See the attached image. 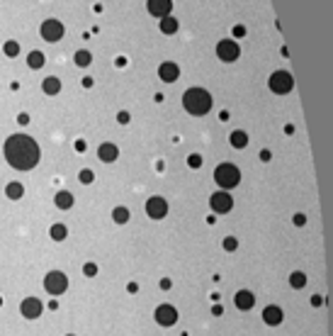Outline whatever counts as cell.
Returning a JSON list of instances; mask_svg holds the SVG:
<instances>
[{
	"label": "cell",
	"instance_id": "cell-1",
	"mask_svg": "<svg viewBox=\"0 0 333 336\" xmlns=\"http://www.w3.org/2000/svg\"><path fill=\"white\" fill-rule=\"evenodd\" d=\"M3 151H5V161H8L12 168H17V171H32V168L39 163V158H42L39 144L27 134L8 136Z\"/></svg>",
	"mask_w": 333,
	"mask_h": 336
},
{
	"label": "cell",
	"instance_id": "cell-2",
	"mask_svg": "<svg viewBox=\"0 0 333 336\" xmlns=\"http://www.w3.org/2000/svg\"><path fill=\"white\" fill-rule=\"evenodd\" d=\"M211 100L209 90L204 88H188L183 93V107L190 112V115H195V117H202V115H207L211 110Z\"/></svg>",
	"mask_w": 333,
	"mask_h": 336
},
{
	"label": "cell",
	"instance_id": "cell-3",
	"mask_svg": "<svg viewBox=\"0 0 333 336\" xmlns=\"http://www.w3.org/2000/svg\"><path fill=\"white\" fill-rule=\"evenodd\" d=\"M214 180H217V185L222 190L229 192L241 183V171L233 166V163H219V166L214 168Z\"/></svg>",
	"mask_w": 333,
	"mask_h": 336
},
{
	"label": "cell",
	"instance_id": "cell-4",
	"mask_svg": "<svg viewBox=\"0 0 333 336\" xmlns=\"http://www.w3.org/2000/svg\"><path fill=\"white\" fill-rule=\"evenodd\" d=\"M44 290L49 292V295H54V297L64 295V292L68 290L66 273H61V270H49L44 275Z\"/></svg>",
	"mask_w": 333,
	"mask_h": 336
},
{
	"label": "cell",
	"instance_id": "cell-5",
	"mask_svg": "<svg viewBox=\"0 0 333 336\" xmlns=\"http://www.w3.org/2000/svg\"><path fill=\"white\" fill-rule=\"evenodd\" d=\"M267 86H270L273 93H278V95H287L289 90L294 88V78H292V73H287V71H275L270 76V80H267Z\"/></svg>",
	"mask_w": 333,
	"mask_h": 336
},
{
	"label": "cell",
	"instance_id": "cell-6",
	"mask_svg": "<svg viewBox=\"0 0 333 336\" xmlns=\"http://www.w3.org/2000/svg\"><path fill=\"white\" fill-rule=\"evenodd\" d=\"M64 32H66V30H64V24L58 22V20H54V17H51V20H44V22H42V27H39L42 39H44V42H49V44L61 42V39H64Z\"/></svg>",
	"mask_w": 333,
	"mask_h": 336
},
{
	"label": "cell",
	"instance_id": "cell-7",
	"mask_svg": "<svg viewBox=\"0 0 333 336\" xmlns=\"http://www.w3.org/2000/svg\"><path fill=\"white\" fill-rule=\"evenodd\" d=\"M209 207H211V212H214V214H229L233 210V198L226 190L211 192Z\"/></svg>",
	"mask_w": 333,
	"mask_h": 336
},
{
	"label": "cell",
	"instance_id": "cell-8",
	"mask_svg": "<svg viewBox=\"0 0 333 336\" xmlns=\"http://www.w3.org/2000/svg\"><path fill=\"white\" fill-rule=\"evenodd\" d=\"M217 56L222 59L224 64H233L238 56H241V49L236 44V39H222L217 44Z\"/></svg>",
	"mask_w": 333,
	"mask_h": 336
},
{
	"label": "cell",
	"instance_id": "cell-9",
	"mask_svg": "<svg viewBox=\"0 0 333 336\" xmlns=\"http://www.w3.org/2000/svg\"><path fill=\"white\" fill-rule=\"evenodd\" d=\"M154 319L161 326H173L178 322V310H175L173 304H158L156 312H154Z\"/></svg>",
	"mask_w": 333,
	"mask_h": 336
},
{
	"label": "cell",
	"instance_id": "cell-10",
	"mask_svg": "<svg viewBox=\"0 0 333 336\" xmlns=\"http://www.w3.org/2000/svg\"><path fill=\"white\" fill-rule=\"evenodd\" d=\"M20 312H22L24 319H39L44 312V304L39 297H24L22 304H20Z\"/></svg>",
	"mask_w": 333,
	"mask_h": 336
},
{
	"label": "cell",
	"instance_id": "cell-11",
	"mask_svg": "<svg viewBox=\"0 0 333 336\" xmlns=\"http://www.w3.org/2000/svg\"><path fill=\"white\" fill-rule=\"evenodd\" d=\"M146 214L151 219H163L168 214V202L163 198H148L146 200Z\"/></svg>",
	"mask_w": 333,
	"mask_h": 336
},
{
	"label": "cell",
	"instance_id": "cell-12",
	"mask_svg": "<svg viewBox=\"0 0 333 336\" xmlns=\"http://www.w3.org/2000/svg\"><path fill=\"white\" fill-rule=\"evenodd\" d=\"M146 10L151 12L154 17H166L173 10V0H146Z\"/></svg>",
	"mask_w": 333,
	"mask_h": 336
},
{
	"label": "cell",
	"instance_id": "cell-13",
	"mask_svg": "<svg viewBox=\"0 0 333 336\" xmlns=\"http://www.w3.org/2000/svg\"><path fill=\"white\" fill-rule=\"evenodd\" d=\"M158 76L163 83H175L180 78V66L175 61H163L161 66H158Z\"/></svg>",
	"mask_w": 333,
	"mask_h": 336
},
{
	"label": "cell",
	"instance_id": "cell-14",
	"mask_svg": "<svg viewBox=\"0 0 333 336\" xmlns=\"http://www.w3.org/2000/svg\"><path fill=\"white\" fill-rule=\"evenodd\" d=\"M233 304H236L241 312H248V310H253V304H256V295L251 290H238L233 295Z\"/></svg>",
	"mask_w": 333,
	"mask_h": 336
},
{
	"label": "cell",
	"instance_id": "cell-15",
	"mask_svg": "<svg viewBox=\"0 0 333 336\" xmlns=\"http://www.w3.org/2000/svg\"><path fill=\"white\" fill-rule=\"evenodd\" d=\"M282 319H285V314H282V310H280L278 304H267L265 310H263V322L270 326H278L282 324Z\"/></svg>",
	"mask_w": 333,
	"mask_h": 336
},
{
	"label": "cell",
	"instance_id": "cell-16",
	"mask_svg": "<svg viewBox=\"0 0 333 336\" xmlns=\"http://www.w3.org/2000/svg\"><path fill=\"white\" fill-rule=\"evenodd\" d=\"M98 156H100L102 163H112V161H117V156H119V149L114 144H110V142H105V144L98 146Z\"/></svg>",
	"mask_w": 333,
	"mask_h": 336
},
{
	"label": "cell",
	"instance_id": "cell-17",
	"mask_svg": "<svg viewBox=\"0 0 333 336\" xmlns=\"http://www.w3.org/2000/svg\"><path fill=\"white\" fill-rule=\"evenodd\" d=\"M73 192H68V190H58L54 195V205L58 207V210H71L73 207Z\"/></svg>",
	"mask_w": 333,
	"mask_h": 336
},
{
	"label": "cell",
	"instance_id": "cell-18",
	"mask_svg": "<svg viewBox=\"0 0 333 336\" xmlns=\"http://www.w3.org/2000/svg\"><path fill=\"white\" fill-rule=\"evenodd\" d=\"M42 90H44V95H58L61 93V80L56 78V76H46L44 83H42Z\"/></svg>",
	"mask_w": 333,
	"mask_h": 336
},
{
	"label": "cell",
	"instance_id": "cell-19",
	"mask_svg": "<svg viewBox=\"0 0 333 336\" xmlns=\"http://www.w3.org/2000/svg\"><path fill=\"white\" fill-rule=\"evenodd\" d=\"M229 144H231L233 149H246V146H248V134H246L244 129H236V132L229 134Z\"/></svg>",
	"mask_w": 333,
	"mask_h": 336
},
{
	"label": "cell",
	"instance_id": "cell-20",
	"mask_svg": "<svg viewBox=\"0 0 333 336\" xmlns=\"http://www.w3.org/2000/svg\"><path fill=\"white\" fill-rule=\"evenodd\" d=\"M178 27H180V22L175 20V17H173V15L161 17V32H163V34H168V37H170V34L178 32Z\"/></svg>",
	"mask_w": 333,
	"mask_h": 336
},
{
	"label": "cell",
	"instance_id": "cell-21",
	"mask_svg": "<svg viewBox=\"0 0 333 336\" xmlns=\"http://www.w3.org/2000/svg\"><path fill=\"white\" fill-rule=\"evenodd\" d=\"M5 195H8L10 200H20L24 195V185L22 183H8V185H5Z\"/></svg>",
	"mask_w": 333,
	"mask_h": 336
},
{
	"label": "cell",
	"instance_id": "cell-22",
	"mask_svg": "<svg viewBox=\"0 0 333 336\" xmlns=\"http://www.w3.org/2000/svg\"><path fill=\"white\" fill-rule=\"evenodd\" d=\"M73 61H76V66H80V68H88L90 64H93V54H90L88 49H80V51H76V56H73Z\"/></svg>",
	"mask_w": 333,
	"mask_h": 336
},
{
	"label": "cell",
	"instance_id": "cell-23",
	"mask_svg": "<svg viewBox=\"0 0 333 336\" xmlns=\"http://www.w3.org/2000/svg\"><path fill=\"white\" fill-rule=\"evenodd\" d=\"M44 64H46V59H44V54H42V51H29V56H27V66L37 71V68L44 66Z\"/></svg>",
	"mask_w": 333,
	"mask_h": 336
},
{
	"label": "cell",
	"instance_id": "cell-24",
	"mask_svg": "<svg viewBox=\"0 0 333 336\" xmlns=\"http://www.w3.org/2000/svg\"><path fill=\"white\" fill-rule=\"evenodd\" d=\"M49 236H51L54 241H64V239L68 236L66 224H51V229H49Z\"/></svg>",
	"mask_w": 333,
	"mask_h": 336
},
{
	"label": "cell",
	"instance_id": "cell-25",
	"mask_svg": "<svg viewBox=\"0 0 333 336\" xmlns=\"http://www.w3.org/2000/svg\"><path fill=\"white\" fill-rule=\"evenodd\" d=\"M129 217H132V214H129V210H127V207H122V205L112 210V219H114V224H127V222H129Z\"/></svg>",
	"mask_w": 333,
	"mask_h": 336
},
{
	"label": "cell",
	"instance_id": "cell-26",
	"mask_svg": "<svg viewBox=\"0 0 333 336\" xmlns=\"http://www.w3.org/2000/svg\"><path fill=\"white\" fill-rule=\"evenodd\" d=\"M289 285H292L294 290H301V288H307V275H304L301 270H294V273L289 275Z\"/></svg>",
	"mask_w": 333,
	"mask_h": 336
},
{
	"label": "cell",
	"instance_id": "cell-27",
	"mask_svg": "<svg viewBox=\"0 0 333 336\" xmlns=\"http://www.w3.org/2000/svg\"><path fill=\"white\" fill-rule=\"evenodd\" d=\"M3 51H5V56H8V59H15V56L20 54V44H17V42H5V44H3Z\"/></svg>",
	"mask_w": 333,
	"mask_h": 336
},
{
	"label": "cell",
	"instance_id": "cell-28",
	"mask_svg": "<svg viewBox=\"0 0 333 336\" xmlns=\"http://www.w3.org/2000/svg\"><path fill=\"white\" fill-rule=\"evenodd\" d=\"M78 180H80V183H83V185H90V183H93V180H95V173H93V171H90V168H83V171H80V173H78Z\"/></svg>",
	"mask_w": 333,
	"mask_h": 336
},
{
	"label": "cell",
	"instance_id": "cell-29",
	"mask_svg": "<svg viewBox=\"0 0 333 336\" xmlns=\"http://www.w3.org/2000/svg\"><path fill=\"white\" fill-rule=\"evenodd\" d=\"M222 246H224V251H229V254H231V251L238 248V239H236V236H226V239L222 241Z\"/></svg>",
	"mask_w": 333,
	"mask_h": 336
},
{
	"label": "cell",
	"instance_id": "cell-30",
	"mask_svg": "<svg viewBox=\"0 0 333 336\" xmlns=\"http://www.w3.org/2000/svg\"><path fill=\"white\" fill-rule=\"evenodd\" d=\"M83 275H85V278H95V275H98V266L88 261V263L83 266Z\"/></svg>",
	"mask_w": 333,
	"mask_h": 336
},
{
	"label": "cell",
	"instance_id": "cell-31",
	"mask_svg": "<svg viewBox=\"0 0 333 336\" xmlns=\"http://www.w3.org/2000/svg\"><path fill=\"white\" fill-rule=\"evenodd\" d=\"M188 166L190 168H200L202 166V156H200V154H190V156H188Z\"/></svg>",
	"mask_w": 333,
	"mask_h": 336
},
{
	"label": "cell",
	"instance_id": "cell-32",
	"mask_svg": "<svg viewBox=\"0 0 333 336\" xmlns=\"http://www.w3.org/2000/svg\"><path fill=\"white\" fill-rule=\"evenodd\" d=\"M231 37H233V39H244V37H246V27H244V24H236V27H233V32H231Z\"/></svg>",
	"mask_w": 333,
	"mask_h": 336
},
{
	"label": "cell",
	"instance_id": "cell-33",
	"mask_svg": "<svg viewBox=\"0 0 333 336\" xmlns=\"http://www.w3.org/2000/svg\"><path fill=\"white\" fill-rule=\"evenodd\" d=\"M117 122H119V124H129V122H132V115H129L127 110L117 112Z\"/></svg>",
	"mask_w": 333,
	"mask_h": 336
},
{
	"label": "cell",
	"instance_id": "cell-34",
	"mask_svg": "<svg viewBox=\"0 0 333 336\" xmlns=\"http://www.w3.org/2000/svg\"><path fill=\"white\" fill-rule=\"evenodd\" d=\"M292 222H294V227H304V224H307V217H304V214H294V217H292Z\"/></svg>",
	"mask_w": 333,
	"mask_h": 336
},
{
	"label": "cell",
	"instance_id": "cell-35",
	"mask_svg": "<svg viewBox=\"0 0 333 336\" xmlns=\"http://www.w3.org/2000/svg\"><path fill=\"white\" fill-rule=\"evenodd\" d=\"M17 122L22 124V127H27V124H29V115H27V112H20V115H17Z\"/></svg>",
	"mask_w": 333,
	"mask_h": 336
},
{
	"label": "cell",
	"instance_id": "cell-36",
	"mask_svg": "<svg viewBox=\"0 0 333 336\" xmlns=\"http://www.w3.org/2000/svg\"><path fill=\"white\" fill-rule=\"evenodd\" d=\"M127 292H129V295H136V292H139V285H136V283H127Z\"/></svg>",
	"mask_w": 333,
	"mask_h": 336
},
{
	"label": "cell",
	"instance_id": "cell-37",
	"mask_svg": "<svg viewBox=\"0 0 333 336\" xmlns=\"http://www.w3.org/2000/svg\"><path fill=\"white\" fill-rule=\"evenodd\" d=\"M170 288H173L170 278H163V280H161V290H170Z\"/></svg>",
	"mask_w": 333,
	"mask_h": 336
},
{
	"label": "cell",
	"instance_id": "cell-38",
	"mask_svg": "<svg viewBox=\"0 0 333 336\" xmlns=\"http://www.w3.org/2000/svg\"><path fill=\"white\" fill-rule=\"evenodd\" d=\"M311 304H314V307H321L323 297H321V295H314V297H311Z\"/></svg>",
	"mask_w": 333,
	"mask_h": 336
},
{
	"label": "cell",
	"instance_id": "cell-39",
	"mask_svg": "<svg viewBox=\"0 0 333 336\" xmlns=\"http://www.w3.org/2000/svg\"><path fill=\"white\" fill-rule=\"evenodd\" d=\"M222 312H224L222 304H214V307H211V314H214V317H222Z\"/></svg>",
	"mask_w": 333,
	"mask_h": 336
},
{
	"label": "cell",
	"instance_id": "cell-40",
	"mask_svg": "<svg viewBox=\"0 0 333 336\" xmlns=\"http://www.w3.org/2000/svg\"><path fill=\"white\" fill-rule=\"evenodd\" d=\"M270 158H273V154H270L267 149H263V151H260V161H270Z\"/></svg>",
	"mask_w": 333,
	"mask_h": 336
},
{
	"label": "cell",
	"instance_id": "cell-41",
	"mask_svg": "<svg viewBox=\"0 0 333 336\" xmlns=\"http://www.w3.org/2000/svg\"><path fill=\"white\" fill-rule=\"evenodd\" d=\"M80 86H83V88H93V78H90V76H85V78H83V83H80Z\"/></svg>",
	"mask_w": 333,
	"mask_h": 336
},
{
	"label": "cell",
	"instance_id": "cell-42",
	"mask_svg": "<svg viewBox=\"0 0 333 336\" xmlns=\"http://www.w3.org/2000/svg\"><path fill=\"white\" fill-rule=\"evenodd\" d=\"M76 149H78V151H85V142H83V139H78V142H76Z\"/></svg>",
	"mask_w": 333,
	"mask_h": 336
},
{
	"label": "cell",
	"instance_id": "cell-43",
	"mask_svg": "<svg viewBox=\"0 0 333 336\" xmlns=\"http://www.w3.org/2000/svg\"><path fill=\"white\" fill-rule=\"evenodd\" d=\"M285 134H294V124H287L285 127Z\"/></svg>",
	"mask_w": 333,
	"mask_h": 336
},
{
	"label": "cell",
	"instance_id": "cell-44",
	"mask_svg": "<svg viewBox=\"0 0 333 336\" xmlns=\"http://www.w3.org/2000/svg\"><path fill=\"white\" fill-rule=\"evenodd\" d=\"M117 66H119V68L127 66V59H124V56H119V59H117Z\"/></svg>",
	"mask_w": 333,
	"mask_h": 336
},
{
	"label": "cell",
	"instance_id": "cell-45",
	"mask_svg": "<svg viewBox=\"0 0 333 336\" xmlns=\"http://www.w3.org/2000/svg\"><path fill=\"white\" fill-rule=\"evenodd\" d=\"M219 120H222V122H226V120H229V112H226V110H222V115H219Z\"/></svg>",
	"mask_w": 333,
	"mask_h": 336
},
{
	"label": "cell",
	"instance_id": "cell-46",
	"mask_svg": "<svg viewBox=\"0 0 333 336\" xmlns=\"http://www.w3.org/2000/svg\"><path fill=\"white\" fill-rule=\"evenodd\" d=\"M0 307H3V297H0Z\"/></svg>",
	"mask_w": 333,
	"mask_h": 336
},
{
	"label": "cell",
	"instance_id": "cell-47",
	"mask_svg": "<svg viewBox=\"0 0 333 336\" xmlns=\"http://www.w3.org/2000/svg\"><path fill=\"white\" fill-rule=\"evenodd\" d=\"M66 336H76V334H66Z\"/></svg>",
	"mask_w": 333,
	"mask_h": 336
}]
</instances>
